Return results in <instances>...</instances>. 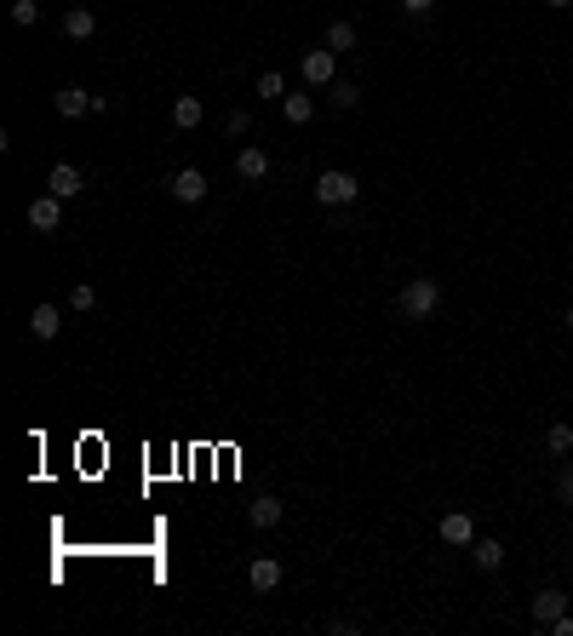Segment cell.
Returning <instances> with one entry per match:
<instances>
[{
    "mask_svg": "<svg viewBox=\"0 0 573 636\" xmlns=\"http://www.w3.org/2000/svg\"><path fill=\"white\" fill-rule=\"evenodd\" d=\"M436 304H442V282H436V275H413V282L396 292V316H401V321L436 316Z\"/></svg>",
    "mask_w": 573,
    "mask_h": 636,
    "instance_id": "obj_1",
    "label": "cell"
},
{
    "mask_svg": "<svg viewBox=\"0 0 573 636\" xmlns=\"http://www.w3.org/2000/svg\"><path fill=\"white\" fill-rule=\"evenodd\" d=\"M355 195H362V184H355V173H345V166H327V173L316 178L321 207H355Z\"/></svg>",
    "mask_w": 573,
    "mask_h": 636,
    "instance_id": "obj_2",
    "label": "cell"
},
{
    "mask_svg": "<svg viewBox=\"0 0 573 636\" xmlns=\"http://www.w3.org/2000/svg\"><path fill=\"white\" fill-rule=\"evenodd\" d=\"M299 69H304V86H333V75H338V52H327V46H304Z\"/></svg>",
    "mask_w": 573,
    "mask_h": 636,
    "instance_id": "obj_3",
    "label": "cell"
},
{
    "mask_svg": "<svg viewBox=\"0 0 573 636\" xmlns=\"http://www.w3.org/2000/svg\"><path fill=\"white\" fill-rule=\"evenodd\" d=\"M23 219H29V229H35V236H52V229L64 224V195H52V190H46V195H35V201H29V212H23Z\"/></svg>",
    "mask_w": 573,
    "mask_h": 636,
    "instance_id": "obj_4",
    "label": "cell"
},
{
    "mask_svg": "<svg viewBox=\"0 0 573 636\" xmlns=\"http://www.w3.org/2000/svg\"><path fill=\"white\" fill-rule=\"evenodd\" d=\"M166 195H173V201H184V207L207 201V173H201V166H178V173L166 178Z\"/></svg>",
    "mask_w": 573,
    "mask_h": 636,
    "instance_id": "obj_5",
    "label": "cell"
},
{
    "mask_svg": "<svg viewBox=\"0 0 573 636\" xmlns=\"http://www.w3.org/2000/svg\"><path fill=\"white\" fill-rule=\"evenodd\" d=\"M58 115H64V121H81V115H98V92H86V86H64V92H58Z\"/></svg>",
    "mask_w": 573,
    "mask_h": 636,
    "instance_id": "obj_6",
    "label": "cell"
},
{
    "mask_svg": "<svg viewBox=\"0 0 573 636\" xmlns=\"http://www.w3.org/2000/svg\"><path fill=\"white\" fill-rule=\"evenodd\" d=\"M46 190H52V195H64V201H75V195L86 190V173H81V166H69V161H58L52 173H46Z\"/></svg>",
    "mask_w": 573,
    "mask_h": 636,
    "instance_id": "obj_7",
    "label": "cell"
},
{
    "mask_svg": "<svg viewBox=\"0 0 573 636\" xmlns=\"http://www.w3.org/2000/svg\"><path fill=\"white\" fill-rule=\"evenodd\" d=\"M528 614H533V631H551V625H556V619H562V614H568V596H562V591H539V596H533V608H528Z\"/></svg>",
    "mask_w": 573,
    "mask_h": 636,
    "instance_id": "obj_8",
    "label": "cell"
},
{
    "mask_svg": "<svg viewBox=\"0 0 573 636\" xmlns=\"http://www.w3.org/2000/svg\"><path fill=\"white\" fill-rule=\"evenodd\" d=\"M236 173H241L246 184H264V178H270V149H264V144H246V149L236 155Z\"/></svg>",
    "mask_w": 573,
    "mask_h": 636,
    "instance_id": "obj_9",
    "label": "cell"
},
{
    "mask_svg": "<svg viewBox=\"0 0 573 636\" xmlns=\"http://www.w3.org/2000/svg\"><path fill=\"white\" fill-rule=\"evenodd\" d=\"M201 121H207V103H201L195 92H178V98H173V127L178 132H195Z\"/></svg>",
    "mask_w": 573,
    "mask_h": 636,
    "instance_id": "obj_10",
    "label": "cell"
},
{
    "mask_svg": "<svg viewBox=\"0 0 573 636\" xmlns=\"http://www.w3.org/2000/svg\"><path fill=\"white\" fill-rule=\"evenodd\" d=\"M436 533H442V545H476V522L464 516V510H447Z\"/></svg>",
    "mask_w": 573,
    "mask_h": 636,
    "instance_id": "obj_11",
    "label": "cell"
},
{
    "mask_svg": "<svg viewBox=\"0 0 573 636\" xmlns=\"http://www.w3.org/2000/svg\"><path fill=\"white\" fill-rule=\"evenodd\" d=\"M246 585H253L258 596H270L275 585H282V562H275V556H258V562L246 568Z\"/></svg>",
    "mask_w": 573,
    "mask_h": 636,
    "instance_id": "obj_12",
    "label": "cell"
},
{
    "mask_svg": "<svg viewBox=\"0 0 573 636\" xmlns=\"http://www.w3.org/2000/svg\"><path fill=\"white\" fill-rule=\"evenodd\" d=\"M58 327H64V309L58 304H35V316H29V338H58Z\"/></svg>",
    "mask_w": 573,
    "mask_h": 636,
    "instance_id": "obj_13",
    "label": "cell"
},
{
    "mask_svg": "<svg viewBox=\"0 0 573 636\" xmlns=\"http://www.w3.org/2000/svg\"><path fill=\"white\" fill-rule=\"evenodd\" d=\"M64 35H69V40H92V35H98V12L69 6V12H64Z\"/></svg>",
    "mask_w": 573,
    "mask_h": 636,
    "instance_id": "obj_14",
    "label": "cell"
},
{
    "mask_svg": "<svg viewBox=\"0 0 573 636\" xmlns=\"http://www.w3.org/2000/svg\"><path fill=\"white\" fill-rule=\"evenodd\" d=\"M321 46H327V52H338V58L355 52V23H350V18H333L327 35H321Z\"/></svg>",
    "mask_w": 573,
    "mask_h": 636,
    "instance_id": "obj_15",
    "label": "cell"
},
{
    "mask_svg": "<svg viewBox=\"0 0 573 636\" xmlns=\"http://www.w3.org/2000/svg\"><path fill=\"white\" fill-rule=\"evenodd\" d=\"M282 115L292 121V127H309V115H316V98H309V92H287V98H282Z\"/></svg>",
    "mask_w": 573,
    "mask_h": 636,
    "instance_id": "obj_16",
    "label": "cell"
},
{
    "mask_svg": "<svg viewBox=\"0 0 573 636\" xmlns=\"http://www.w3.org/2000/svg\"><path fill=\"white\" fill-rule=\"evenodd\" d=\"M470 562L482 568V573H493V568L505 562V545H499V539H476V545H470Z\"/></svg>",
    "mask_w": 573,
    "mask_h": 636,
    "instance_id": "obj_17",
    "label": "cell"
},
{
    "mask_svg": "<svg viewBox=\"0 0 573 636\" xmlns=\"http://www.w3.org/2000/svg\"><path fill=\"white\" fill-rule=\"evenodd\" d=\"M246 522H253V527H275V522H282V499H270V493H264V499H253V505H246Z\"/></svg>",
    "mask_w": 573,
    "mask_h": 636,
    "instance_id": "obj_18",
    "label": "cell"
},
{
    "mask_svg": "<svg viewBox=\"0 0 573 636\" xmlns=\"http://www.w3.org/2000/svg\"><path fill=\"white\" fill-rule=\"evenodd\" d=\"M12 23H18V29H35V23H40V0H12Z\"/></svg>",
    "mask_w": 573,
    "mask_h": 636,
    "instance_id": "obj_19",
    "label": "cell"
},
{
    "mask_svg": "<svg viewBox=\"0 0 573 636\" xmlns=\"http://www.w3.org/2000/svg\"><path fill=\"white\" fill-rule=\"evenodd\" d=\"M362 103V86L355 81H333V110H355Z\"/></svg>",
    "mask_w": 573,
    "mask_h": 636,
    "instance_id": "obj_20",
    "label": "cell"
},
{
    "mask_svg": "<svg viewBox=\"0 0 573 636\" xmlns=\"http://www.w3.org/2000/svg\"><path fill=\"white\" fill-rule=\"evenodd\" d=\"M92 304H98V292H92L86 282H75V287H69V309H75V316H86Z\"/></svg>",
    "mask_w": 573,
    "mask_h": 636,
    "instance_id": "obj_21",
    "label": "cell"
},
{
    "mask_svg": "<svg viewBox=\"0 0 573 636\" xmlns=\"http://www.w3.org/2000/svg\"><path fill=\"white\" fill-rule=\"evenodd\" d=\"M545 447H551V453H573V430L568 425H551L545 430Z\"/></svg>",
    "mask_w": 573,
    "mask_h": 636,
    "instance_id": "obj_22",
    "label": "cell"
},
{
    "mask_svg": "<svg viewBox=\"0 0 573 636\" xmlns=\"http://www.w3.org/2000/svg\"><path fill=\"white\" fill-rule=\"evenodd\" d=\"M258 92H264V98H287V81H282V69H264V75H258Z\"/></svg>",
    "mask_w": 573,
    "mask_h": 636,
    "instance_id": "obj_23",
    "label": "cell"
},
{
    "mask_svg": "<svg viewBox=\"0 0 573 636\" xmlns=\"http://www.w3.org/2000/svg\"><path fill=\"white\" fill-rule=\"evenodd\" d=\"M556 493H562V505L573 510V464H562V470H556Z\"/></svg>",
    "mask_w": 573,
    "mask_h": 636,
    "instance_id": "obj_24",
    "label": "cell"
},
{
    "mask_svg": "<svg viewBox=\"0 0 573 636\" xmlns=\"http://www.w3.org/2000/svg\"><path fill=\"white\" fill-rule=\"evenodd\" d=\"M224 127H229V132H236V138H241L246 127H253V115H246V110H236V115H229V121H224Z\"/></svg>",
    "mask_w": 573,
    "mask_h": 636,
    "instance_id": "obj_25",
    "label": "cell"
},
{
    "mask_svg": "<svg viewBox=\"0 0 573 636\" xmlns=\"http://www.w3.org/2000/svg\"><path fill=\"white\" fill-rule=\"evenodd\" d=\"M430 6H436V0H401V12H413V18H425Z\"/></svg>",
    "mask_w": 573,
    "mask_h": 636,
    "instance_id": "obj_26",
    "label": "cell"
},
{
    "mask_svg": "<svg viewBox=\"0 0 573 636\" xmlns=\"http://www.w3.org/2000/svg\"><path fill=\"white\" fill-rule=\"evenodd\" d=\"M551 631H556V636H573V614H562V619H556Z\"/></svg>",
    "mask_w": 573,
    "mask_h": 636,
    "instance_id": "obj_27",
    "label": "cell"
},
{
    "mask_svg": "<svg viewBox=\"0 0 573 636\" xmlns=\"http://www.w3.org/2000/svg\"><path fill=\"white\" fill-rule=\"evenodd\" d=\"M562 327H568V333H573V304H568V316H562Z\"/></svg>",
    "mask_w": 573,
    "mask_h": 636,
    "instance_id": "obj_28",
    "label": "cell"
},
{
    "mask_svg": "<svg viewBox=\"0 0 573 636\" xmlns=\"http://www.w3.org/2000/svg\"><path fill=\"white\" fill-rule=\"evenodd\" d=\"M545 6H568V0H545Z\"/></svg>",
    "mask_w": 573,
    "mask_h": 636,
    "instance_id": "obj_29",
    "label": "cell"
},
{
    "mask_svg": "<svg viewBox=\"0 0 573 636\" xmlns=\"http://www.w3.org/2000/svg\"><path fill=\"white\" fill-rule=\"evenodd\" d=\"M568 12H573V0H568Z\"/></svg>",
    "mask_w": 573,
    "mask_h": 636,
    "instance_id": "obj_30",
    "label": "cell"
}]
</instances>
